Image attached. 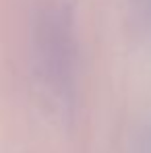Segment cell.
I'll return each instance as SVG.
<instances>
[{
  "label": "cell",
  "mask_w": 151,
  "mask_h": 153,
  "mask_svg": "<svg viewBox=\"0 0 151 153\" xmlns=\"http://www.w3.org/2000/svg\"><path fill=\"white\" fill-rule=\"evenodd\" d=\"M37 71L52 91L66 95L75 81V42L71 19L56 10L48 13L37 29L35 39Z\"/></svg>",
  "instance_id": "cell-1"
}]
</instances>
